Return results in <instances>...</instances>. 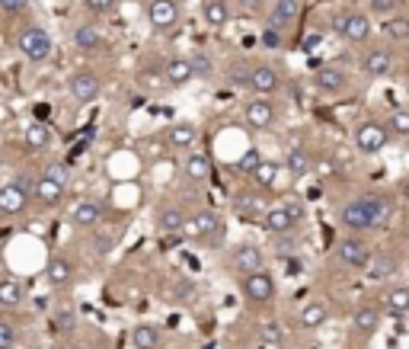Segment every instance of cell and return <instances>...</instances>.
<instances>
[{
  "label": "cell",
  "mask_w": 409,
  "mask_h": 349,
  "mask_svg": "<svg viewBox=\"0 0 409 349\" xmlns=\"http://www.w3.org/2000/svg\"><path fill=\"white\" fill-rule=\"evenodd\" d=\"M16 49H20V55L26 58V61H49L51 51H55V45H51V35L45 32V29L29 26V29L20 32Z\"/></svg>",
  "instance_id": "1"
},
{
  "label": "cell",
  "mask_w": 409,
  "mask_h": 349,
  "mask_svg": "<svg viewBox=\"0 0 409 349\" xmlns=\"http://www.w3.org/2000/svg\"><path fill=\"white\" fill-rule=\"evenodd\" d=\"M394 64L396 61H394V51L390 49H371L365 55V71L371 77H387L394 71Z\"/></svg>",
  "instance_id": "18"
},
{
  "label": "cell",
  "mask_w": 409,
  "mask_h": 349,
  "mask_svg": "<svg viewBox=\"0 0 409 349\" xmlns=\"http://www.w3.org/2000/svg\"><path fill=\"white\" fill-rule=\"evenodd\" d=\"M227 80H230V84H234V87H246V80H250V64H243V61L230 64Z\"/></svg>",
  "instance_id": "40"
},
{
  "label": "cell",
  "mask_w": 409,
  "mask_h": 349,
  "mask_svg": "<svg viewBox=\"0 0 409 349\" xmlns=\"http://www.w3.org/2000/svg\"><path fill=\"white\" fill-rule=\"evenodd\" d=\"M313 84H317L323 93H342L348 80L339 68H320L317 74H313Z\"/></svg>",
  "instance_id": "20"
},
{
  "label": "cell",
  "mask_w": 409,
  "mask_h": 349,
  "mask_svg": "<svg viewBox=\"0 0 409 349\" xmlns=\"http://www.w3.org/2000/svg\"><path fill=\"white\" fill-rule=\"evenodd\" d=\"M361 202H365L367 215H371V221H375V231H377V228H384V224L390 221L394 202H390L387 196H377V192H371V196H361Z\"/></svg>",
  "instance_id": "17"
},
{
  "label": "cell",
  "mask_w": 409,
  "mask_h": 349,
  "mask_svg": "<svg viewBox=\"0 0 409 349\" xmlns=\"http://www.w3.org/2000/svg\"><path fill=\"white\" fill-rule=\"evenodd\" d=\"M246 87H250L253 93H275L278 90V71L272 68V64H256V68H250V80H246Z\"/></svg>",
  "instance_id": "10"
},
{
  "label": "cell",
  "mask_w": 409,
  "mask_h": 349,
  "mask_svg": "<svg viewBox=\"0 0 409 349\" xmlns=\"http://www.w3.org/2000/svg\"><path fill=\"white\" fill-rule=\"evenodd\" d=\"M13 343H16V330H13V324L0 321V349H13Z\"/></svg>",
  "instance_id": "44"
},
{
  "label": "cell",
  "mask_w": 409,
  "mask_h": 349,
  "mask_svg": "<svg viewBox=\"0 0 409 349\" xmlns=\"http://www.w3.org/2000/svg\"><path fill=\"white\" fill-rule=\"evenodd\" d=\"M26 145L32 147V151H42V147H49L51 145V128L49 125H42V122H32V125H26Z\"/></svg>",
  "instance_id": "34"
},
{
  "label": "cell",
  "mask_w": 409,
  "mask_h": 349,
  "mask_svg": "<svg viewBox=\"0 0 409 349\" xmlns=\"http://www.w3.org/2000/svg\"><path fill=\"white\" fill-rule=\"evenodd\" d=\"M243 119H246V125H253V128H265V125H272V119H275V109H272L269 99H250V103L243 106Z\"/></svg>",
  "instance_id": "13"
},
{
  "label": "cell",
  "mask_w": 409,
  "mask_h": 349,
  "mask_svg": "<svg viewBox=\"0 0 409 349\" xmlns=\"http://www.w3.org/2000/svg\"><path fill=\"white\" fill-rule=\"evenodd\" d=\"M68 90L77 103H93L99 97V90H103V84H99V77L93 71H74L68 77Z\"/></svg>",
  "instance_id": "3"
},
{
  "label": "cell",
  "mask_w": 409,
  "mask_h": 349,
  "mask_svg": "<svg viewBox=\"0 0 409 349\" xmlns=\"http://www.w3.org/2000/svg\"><path fill=\"white\" fill-rule=\"evenodd\" d=\"M284 212H288V218H291V224H301L307 218V209L301 202H284Z\"/></svg>",
  "instance_id": "46"
},
{
  "label": "cell",
  "mask_w": 409,
  "mask_h": 349,
  "mask_svg": "<svg viewBox=\"0 0 409 349\" xmlns=\"http://www.w3.org/2000/svg\"><path fill=\"white\" fill-rule=\"evenodd\" d=\"M29 205V186H23L20 180L0 186V215H20Z\"/></svg>",
  "instance_id": "6"
},
{
  "label": "cell",
  "mask_w": 409,
  "mask_h": 349,
  "mask_svg": "<svg viewBox=\"0 0 409 349\" xmlns=\"http://www.w3.org/2000/svg\"><path fill=\"white\" fill-rule=\"evenodd\" d=\"M157 228L163 231V234H180V231L186 228V212H182L180 205H170V209H163L157 215Z\"/></svg>",
  "instance_id": "25"
},
{
  "label": "cell",
  "mask_w": 409,
  "mask_h": 349,
  "mask_svg": "<svg viewBox=\"0 0 409 349\" xmlns=\"http://www.w3.org/2000/svg\"><path fill=\"white\" fill-rule=\"evenodd\" d=\"M365 266H367V279H390L396 273L394 253H371Z\"/></svg>",
  "instance_id": "21"
},
{
  "label": "cell",
  "mask_w": 409,
  "mask_h": 349,
  "mask_svg": "<svg viewBox=\"0 0 409 349\" xmlns=\"http://www.w3.org/2000/svg\"><path fill=\"white\" fill-rule=\"evenodd\" d=\"M313 45H320V35H317V32L307 35V39H304V49H313Z\"/></svg>",
  "instance_id": "52"
},
{
  "label": "cell",
  "mask_w": 409,
  "mask_h": 349,
  "mask_svg": "<svg viewBox=\"0 0 409 349\" xmlns=\"http://www.w3.org/2000/svg\"><path fill=\"white\" fill-rule=\"evenodd\" d=\"M186 176L192 183H205L211 176V157L208 154H201V151H195V154H189V161H186Z\"/></svg>",
  "instance_id": "26"
},
{
  "label": "cell",
  "mask_w": 409,
  "mask_h": 349,
  "mask_svg": "<svg viewBox=\"0 0 409 349\" xmlns=\"http://www.w3.org/2000/svg\"><path fill=\"white\" fill-rule=\"evenodd\" d=\"M301 324H304L307 330L326 324V305H323V301H307V305L301 307Z\"/></svg>",
  "instance_id": "35"
},
{
  "label": "cell",
  "mask_w": 409,
  "mask_h": 349,
  "mask_svg": "<svg viewBox=\"0 0 409 349\" xmlns=\"http://www.w3.org/2000/svg\"><path fill=\"white\" fill-rule=\"evenodd\" d=\"M352 324H355V330H361V333H375L377 324H381V314H377V307L361 305L352 314Z\"/></svg>",
  "instance_id": "31"
},
{
  "label": "cell",
  "mask_w": 409,
  "mask_h": 349,
  "mask_svg": "<svg viewBox=\"0 0 409 349\" xmlns=\"http://www.w3.org/2000/svg\"><path fill=\"white\" fill-rule=\"evenodd\" d=\"M218 228H221V221H218L215 212H199V215L186 218V228L182 231H186L189 238L205 240V238H211V234H218Z\"/></svg>",
  "instance_id": "11"
},
{
  "label": "cell",
  "mask_w": 409,
  "mask_h": 349,
  "mask_svg": "<svg viewBox=\"0 0 409 349\" xmlns=\"http://www.w3.org/2000/svg\"><path fill=\"white\" fill-rule=\"evenodd\" d=\"M7 119H10V106H7V103H0V125H4Z\"/></svg>",
  "instance_id": "53"
},
{
  "label": "cell",
  "mask_w": 409,
  "mask_h": 349,
  "mask_svg": "<svg viewBox=\"0 0 409 349\" xmlns=\"http://www.w3.org/2000/svg\"><path fill=\"white\" fill-rule=\"evenodd\" d=\"M336 29L342 32V39L346 42H365L367 35H371V20H367V13H342L339 23H336Z\"/></svg>",
  "instance_id": "7"
},
{
  "label": "cell",
  "mask_w": 409,
  "mask_h": 349,
  "mask_svg": "<svg viewBox=\"0 0 409 349\" xmlns=\"http://www.w3.org/2000/svg\"><path fill=\"white\" fill-rule=\"evenodd\" d=\"M23 301V286L16 279H0V305L16 307Z\"/></svg>",
  "instance_id": "37"
},
{
  "label": "cell",
  "mask_w": 409,
  "mask_h": 349,
  "mask_svg": "<svg viewBox=\"0 0 409 349\" xmlns=\"http://www.w3.org/2000/svg\"><path fill=\"white\" fill-rule=\"evenodd\" d=\"M284 167L291 170L294 176H307V173H310V167H313L310 151H307V147H291L288 157H284Z\"/></svg>",
  "instance_id": "28"
},
{
  "label": "cell",
  "mask_w": 409,
  "mask_h": 349,
  "mask_svg": "<svg viewBox=\"0 0 409 349\" xmlns=\"http://www.w3.org/2000/svg\"><path fill=\"white\" fill-rule=\"evenodd\" d=\"M387 141H390L387 128L377 125V122H365V125L355 128V147L361 154H381Z\"/></svg>",
  "instance_id": "4"
},
{
  "label": "cell",
  "mask_w": 409,
  "mask_h": 349,
  "mask_svg": "<svg viewBox=\"0 0 409 349\" xmlns=\"http://www.w3.org/2000/svg\"><path fill=\"white\" fill-rule=\"evenodd\" d=\"M291 228L294 224H291V218H288V212H284V205L265 212V231H269V234H288Z\"/></svg>",
  "instance_id": "33"
},
{
  "label": "cell",
  "mask_w": 409,
  "mask_h": 349,
  "mask_svg": "<svg viewBox=\"0 0 409 349\" xmlns=\"http://www.w3.org/2000/svg\"><path fill=\"white\" fill-rule=\"evenodd\" d=\"M132 343H134L138 349H157V346H160V330L151 327V324H141V327H134Z\"/></svg>",
  "instance_id": "36"
},
{
  "label": "cell",
  "mask_w": 409,
  "mask_h": 349,
  "mask_svg": "<svg viewBox=\"0 0 409 349\" xmlns=\"http://www.w3.org/2000/svg\"><path fill=\"white\" fill-rule=\"evenodd\" d=\"M192 80V71H189V58H173L167 64V84L170 87H186Z\"/></svg>",
  "instance_id": "32"
},
{
  "label": "cell",
  "mask_w": 409,
  "mask_h": 349,
  "mask_svg": "<svg viewBox=\"0 0 409 349\" xmlns=\"http://www.w3.org/2000/svg\"><path fill=\"white\" fill-rule=\"evenodd\" d=\"M115 250V234L112 231H96L93 234V253H99V257H106V253Z\"/></svg>",
  "instance_id": "39"
},
{
  "label": "cell",
  "mask_w": 409,
  "mask_h": 349,
  "mask_svg": "<svg viewBox=\"0 0 409 349\" xmlns=\"http://www.w3.org/2000/svg\"><path fill=\"white\" fill-rule=\"evenodd\" d=\"M195 141H199V132H195V125H189V122H176V125L167 128V147L170 151H189Z\"/></svg>",
  "instance_id": "14"
},
{
  "label": "cell",
  "mask_w": 409,
  "mask_h": 349,
  "mask_svg": "<svg viewBox=\"0 0 409 349\" xmlns=\"http://www.w3.org/2000/svg\"><path fill=\"white\" fill-rule=\"evenodd\" d=\"M384 307H387V314L390 317H406L409 314V288H403V286H396V288H390L387 292V298H384Z\"/></svg>",
  "instance_id": "24"
},
{
  "label": "cell",
  "mask_w": 409,
  "mask_h": 349,
  "mask_svg": "<svg viewBox=\"0 0 409 349\" xmlns=\"http://www.w3.org/2000/svg\"><path fill=\"white\" fill-rule=\"evenodd\" d=\"M336 257H339L346 266H352V269H365L371 250H367V244L361 238H346V240H339V247H336Z\"/></svg>",
  "instance_id": "8"
},
{
  "label": "cell",
  "mask_w": 409,
  "mask_h": 349,
  "mask_svg": "<svg viewBox=\"0 0 409 349\" xmlns=\"http://www.w3.org/2000/svg\"><path fill=\"white\" fill-rule=\"evenodd\" d=\"M387 135H396V138H406L409 135V112L406 109H396L390 112V119H387Z\"/></svg>",
  "instance_id": "38"
},
{
  "label": "cell",
  "mask_w": 409,
  "mask_h": 349,
  "mask_svg": "<svg viewBox=\"0 0 409 349\" xmlns=\"http://www.w3.org/2000/svg\"><path fill=\"white\" fill-rule=\"evenodd\" d=\"M99 218H103V209L93 199H84V202H77L70 209V224L74 228H93V224H99Z\"/></svg>",
  "instance_id": "16"
},
{
  "label": "cell",
  "mask_w": 409,
  "mask_h": 349,
  "mask_svg": "<svg viewBox=\"0 0 409 349\" xmlns=\"http://www.w3.org/2000/svg\"><path fill=\"white\" fill-rule=\"evenodd\" d=\"M42 173L51 176L55 183H61V186H68V180H70V173H68V167H64V164H49V167H45Z\"/></svg>",
  "instance_id": "43"
},
{
  "label": "cell",
  "mask_w": 409,
  "mask_h": 349,
  "mask_svg": "<svg viewBox=\"0 0 409 349\" xmlns=\"http://www.w3.org/2000/svg\"><path fill=\"white\" fill-rule=\"evenodd\" d=\"M234 269L243 276L250 273H259V269H265V253L259 250L256 244H243L234 250Z\"/></svg>",
  "instance_id": "9"
},
{
  "label": "cell",
  "mask_w": 409,
  "mask_h": 349,
  "mask_svg": "<svg viewBox=\"0 0 409 349\" xmlns=\"http://www.w3.org/2000/svg\"><path fill=\"white\" fill-rule=\"evenodd\" d=\"M45 279H49L51 286H68V282L74 279V266H70L68 259L55 257V259L49 263V269H45Z\"/></svg>",
  "instance_id": "29"
},
{
  "label": "cell",
  "mask_w": 409,
  "mask_h": 349,
  "mask_svg": "<svg viewBox=\"0 0 409 349\" xmlns=\"http://www.w3.org/2000/svg\"><path fill=\"white\" fill-rule=\"evenodd\" d=\"M259 161H263V154H259V151H246V154L240 157V170H243V173H250V170L256 167Z\"/></svg>",
  "instance_id": "47"
},
{
  "label": "cell",
  "mask_w": 409,
  "mask_h": 349,
  "mask_svg": "<svg viewBox=\"0 0 409 349\" xmlns=\"http://www.w3.org/2000/svg\"><path fill=\"white\" fill-rule=\"evenodd\" d=\"M396 7H400V0H371V13L377 16H394Z\"/></svg>",
  "instance_id": "42"
},
{
  "label": "cell",
  "mask_w": 409,
  "mask_h": 349,
  "mask_svg": "<svg viewBox=\"0 0 409 349\" xmlns=\"http://www.w3.org/2000/svg\"><path fill=\"white\" fill-rule=\"evenodd\" d=\"M263 42L269 45V49H275V45H282V32H278V29H265V32H263Z\"/></svg>",
  "instance_id": "51"
},
{
  "label": "cell",
  "mask_w": 409,
  "mask_h": 349,
  "mask_svg": "<svg viewBox=\"0 0 409 349\" xmlns=\"http://www.w3.org/2000/svg\"><path fill=\"white\" fill-rule=\"evenodd\" d=\"M342 224L352 231H375V221H371V215H367L365 202L361 199H352V202H346V209H342Z\"/></svg>",
  "instance_id": "12"
},
{
  "label": "cell",
  "mask_w": 409,
  "mask_h": 349,
  "mask_svg": "<svg viewBox=\"0 0 409 349\" xmlns=\"http://www.w3.org/2000/svg\"><path fill=\"white\" fill-rule=\"evenodd\" d=\"M87 10H93V13H109L112 7H115V0H84Z\"/></svg>",
  "instance_id": "48"
},
{
  "label": "cell",
  "mask_w": 409,
  "mask_h": 349,
  "mask_svg": "<svg viewBox=\"0 0 409 349\" xmlns=\"http://www.w3.org/2000/svg\"><path fill=\"white\" fill-rule=\"evenodd\" d=\"M147 23L153 29H173L180 23V7H176V0H151L147 4Z\"/></svg>",
  "instance_id": "5"
},
{
  "label": "cell",
  "mask_w": 409,
  "mask_h": 349,
  "mask_svg": "<svg viewBox=\"0 0 409 349\" xmlns=\"http://www.w3.org/2000/svg\"><path fill=\"white\" fill-rule=\"evenodd\" d=\"M278 173H282V167H278V161H259L256 167L250 170V176H253V183H256L259 189H272L275 186V180H278Z\"/></svg>",
  "instance_id": "23"
},
{
  "label": "cell",
  "mask_w": 409,
  "mask_h": 349,
  "mask_svg": "<svg viewBox=\"0 0 409 349\" xmlns=\"http://www.w3.org/2000/svg\"><path fill=\"white\" fill-rule=\"evenodd\" d=\"M224 4H227V0H224Z\"/></svg>",
  "instance_id": "54"
},
{
  "label": "cell",
  "mask_w": 409,
  "mask_h": 349,
  "mask_svg": "<svg viewBox=\"0 0 409 349\" xmlns=\"http://www.w3.org/2000/svg\"><path fill=\"white\" fill-rule=\"evenodd\" d=\"M240 288H243V295H246V301H253V305H269V301L275 298V279H272L265 269L243 276Z\"/></svg>",
  "instance_id": "2"
},
{
  "label": "cell",
  "mask_w": 409,
  "mask_h": 349,
  "mask_svg": "<svg viewBox=\"0 0 409 349\" xmlns=\"http://www.w3.org/2000/svg\"><path fill=\"white\" fill-rule=\"evenodd\" d=\"M29 0H0V10L4 13H20V10H26Z\"/></svg>",
  "instance_id": "50"
},
{
  "label": "cell",
  "mask_w": 409,
  "mask_h": 349,
  "mask_svg": "<svg viewBox=\"0 0 409 349\" xmlns=\"http://www.w3.org/2000/svg\"><path fill=\"white\" fill-rule=\"evenodd\" d=\"M227 16H230V10L224 0H205V4H201V20L208 23L211 29H221L224 23H227Z\"/></svg>",
  "instance_id": "27"
},
{
  "label": "cell",
  "mask_w": 409,
  "mask_h": 349,
  "mask_svg": "<svg viewBox=\"0 0 409 349\" xmlns=\"http://www.w3.org/2000/svg\"><path fill=\"white\" fill-rule=\"evenodd\" d=\"M387 32H390V39H396V42H406V39H409V23L403 20V16H394V20L387 23Z\"/></svg>",
  "instance_id": "41"
},
{
  "label": "cell",
  "mask_w": 409,
  "mask_h": 349,
  "mask_svg": "<svg viewBox=\"0 0 409 349\" xmlns=\"http://www.w3.org/2000/svg\"><path fill=\"white\" fill-rule=\"evenodd\" d=\"M189 71H192V80H211L215 77V58L205 55V51H195L189 58Z\"/></svg>",
  "instance_id": "30"
},
{
  "label": "cell",
  "mask_w": 409,
  "mask_h": 349,
  "mask_svg": "<svg viewBox=\"0 0 409 349\" xmlns=\"http://www.w3.org/2000/svg\"><path fill=\"white\" fill-rule=\"evenodd\" d=\"M263 340L272 343V346H282V340H284L282 327H278V324H265V327H263Z\"/></svg>",
  "instance_id": "45"
},
{
  "label": "cell",
  "mask_w": 409,
  "mask_h": 349,
  "mask_svg": "<svg viewBox=\"0 0 409 349\" xmlns=\"http://www.w3.org/2000/svg\"><path fill=\"white\" fill-rule=\"evenodd\" d=\"M74 45L80 51H96L99 45H103V32H99V26H93V23L77 26L74 29Z\"/></svg>",
  "instance_id": "22"
},
{
  "label": "cell",
  "mask_w": 409,
  "mask_h": 349,
  "mask_svg": "<svg viewBox=\"0 0 409 349\" xmlns=\"http://www.w3.org/2000/svg\"><path fill=\"white\" fill-rule=\"evenodd\" d=\"M301 13V0H275V7L269 13V29H278L282 32L288 23H294Z\"/></svg>",
  "instance_id": "15"
},
{
  "label": "cell",
  "mask_w": 409,
  "mask_h": 349,
  "mask_svg": "<svg viewBox=\"0 0 409 349\" xmlns=\"http://www.w3.org/2000/svg\"><path fill=\"white\" fill-rule=\"evenodd\" d=\"M35 199H39L45 209H55V205L64 199V186H61V183H55L51 176L42 173L39 180H35Z\"/></svg>",
  "instance_id": "19"
},
{
  "label": "cell",
  "mask_w": 409,
  "mask_h": 349,
  "mask_svg": "<svg viewBox=\"0 0 409 349\" xmlns=\"http://www.w3.org/2000/svg\"><path fill=\"white\" fill-rule=\"evenodd\" d=\"M275 250L278 253H284V257H288V253H294V247H298V244H294V240L291 238H284V234H275Z\"/></svg>",
  "instance_id": "49"
}]
</instances>
